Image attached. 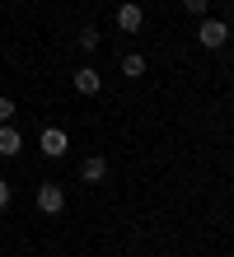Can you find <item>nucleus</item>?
Instances as JSON below:
<instances>
[{
    "instance_id": "423d86ee",
    "label": "nucleus",
    "mask_w": 234,
    "mask_h": 257,
    "mask_svg": "<svg viewBox=\"0 0 234 257\" xmlns=\"http://www.w3.org/2000/svg\"><path fill=\"white\" fill-rule=\"evenodd\" d=\"M103 173H108V164H103V155H89V159L80 164V178H85V183H99Z\"/></svg>"
},
{
    "instance_id": "6e6552de",
    "label": "nucleus",
    "mask_w": 234,
    "mask_h": 257,
    "mask_svg": "<svg viewBox=\"0 0 234 257\" xmlns=\"http://www.w3.org/2000/svg\"><path fill=\"white\" fill-rule=\"evenodd\" d=\"M122 75H127V80H140V75H145V56L127 52V56H122Z\"/></svg>"
},
{
    "instance_id": "1a4fd4ad",
    "label": "nucleus",
    "mask_w": 234,
    "mask_h": 257,
    "mask_svg": "<svg viewBox=\"0 0 234 257\" xmlns=\"http://www.w3.org/2000/svg\"><path fill=\"white\" fill-rule=\"evenodd\" d=\"M75 38H80V47H85V52H94V47H99V28H94V24H85Z\"/></svg>"
},
{
    "instance_id": "f257e3e1",
    "label": "nucleus",
    "mask_w": 234,
    "mask_h": 257,
    "mask_svg": "<svg viewBox=\"0 0 234 257\" xmlns=\"http://www.w3.org/2000/svg\"><path fill=\"white\" fill-rule=\"evenodd\" d=\"M197 42H201V47H211V52H220L225 42H229V24L225 19H206V24L197 28Z\"/></svg>"
},
{
    "instance_id": "0eeeda50",
    "label": "nucleus",
    "mask_w": 234,
    "mask_h": 257,
    "mask_svg": "<svg viewBox=\"0 0 234 257\" xmlns=\"http://www.w3.org/2000/svg\"><path fill=\"white\" fill-rule=\"evenodd\" d=\"M19 131H14V126H0V155H5V159H14V155H19Z\"/></svg>"
},
{
    "instance_id": "39448f33",
    "label": "nucleus",
    "mask_w": 234,
    "mask_h": 257,
    "mask_svg": "<svg viewBox=\"0 0 234 257\" xmlns=\"http://www.w3.org/2000/svg\"><path fill=\"white\" fill-rule=\"evenodd\" d=\"M117 28H122V33H136V28H140V5H136V0H127V5L117 10Z\"/></svg>"
},
{
    "instance_id": "7ed1b4c3",
    "label": "nucleus",
    "mask_w": 234,
    "mask_h": 257,
    "mask_svg": "<svg viewBox=\"0 0 234 257\" xmlns=\"http://www.w3.org/2000/svg\"><path fill=\"white\" fill-rule=\"evenodd\" d=\"M38 150H42L47 159H61V155H66V131H61V126H47L38 136Z\"/></svg>"
},
{
    "instance_id": "20e7f679",
    "label": "nucleus",
    "mask_w": 234,
    "mask_h": 257,
    "mask_svg": "<svg viewBox=\"0 0 234 257\" xmlns=\"http://www.w3.org/2000/svg\"><path fill=\"white\" fill-rule=\"evenodd\" d=\"M75 89H80V94H99V89H103V75L94 70V66H80V70H75Z\"/></svg>"
},
{
    "instance_id": "f03ea898",
    "label": "nucleus",
    "mask_w": 234,
    "mask_h": 257,
    "mask_svg": "<svg viewBox=\"0 0 234 257\" xmlns=\"http://www.w3.org/2000/svg\"><path fill=\"white\" fill-rule=\"evenodd\" d=\"M61 206H66L61 183H42V187H38V210H42V215H61Z\"/></svg>"
},
{
    "instance_id": "f8f14e48",
    "label": "nucleus",
    "mask_w": 234,
    "mask_h": 257,
    "mask_svg": "<svg viewBox=\"0 0 234 257\" xmlns=\"http://www.w3.org/2000/svg\"><path fill=\"white\" fill-rule=\"evenodd\" d=\"M0 206H10V183L0 178Z\"/></svg>"
},
{
    "instance_id": "9d476101",
    "label": "nucleus",
    "mask_w": 234,
    "mask_h": 257,
    "mask_svg": "<svg viewBox=\"0 0 234 257\" xmlns=\"http://www.w3.org/2000/svg\"><path fill=\"white\" fill-rule=\"evenodd\" d=\"M10 117H14V103H10V98H0V126H5Z\"/></svg>"
},
{
    "instance_id": "9b49d317",
    "label": "nucleus",
    "mask_w": 234,
    "mask_h": 257,
    "mask_svg": "<svg viewBox=\"0 0 234 257\" xmlns=\"http://www.w3.org/2000/svg\"><path fill=\"white\" fill-rule=\"evenodd\" d=\"M183 5L192 10V14H206V5H211V0H183Z\"/></svg>"
}]
</instances>
